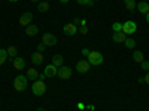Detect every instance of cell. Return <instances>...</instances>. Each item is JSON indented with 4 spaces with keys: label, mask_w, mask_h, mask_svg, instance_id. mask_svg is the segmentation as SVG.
I'll use <instances>...</instances> for the list:
<instances>
[{
    "label": "cell",
    "mask_w": 149,
    "mask_h": 111,
    "mask_svg": "<svg viewBox=\"0 0 149 111\" xmlns=\"http://www.w3.org/2000/svg\"><path fill=\"white\" fill-rule=\"evenodd\" d=\"M27 76H22V74H19V76H17L15 77V80H14V88H15V90H18V92H24L27 89Z\"/></svg>",
    "instance_id": "cell-1"
},
{
    "label": "cell",
    "mask_w": 149,
    "mask_h": 111,
    "mask_svg": "<svg viewBox=\"0 0 149 111\" xmlns=\"http://www.w3.org/2000/svg\"><path fill=\"white\" fill-rule=\"evenodd\" d=\"M31 92L36 96H42L46 92V84L43 83V80H34L31 84Z\"/></svg>",
    "instance_id": "cell-2"
},
{
    "label": "cell",
    "mask_w": 149,
    "mask_h": 111,
    "mask_svg": "<svg viewBox=\"0 0 149 111\" xmlns=\"http://www.w3.org/2000/svg\"><path fill=\"white\" fill-rule=\"evenodd\" d=\"M88 62L90 65H94V67H98V65H102L103 64V55L100 52H91L88 56Z\"/></svg>",
    "instance_id": "cell-3"
},
{
    "label": "cell",
    "mask_w": 149,
    "mask_h": 111,
    "mask_svg": "<svg viewBox=\"0 0 149 111\" xmlns=\"http://www.w3.org/2000/svg\"><path fill=\"white\" fill-rule=\"evenodd\" d=\"M136 30H137V24H136L134 21H125L122 24V33L124 34H133V33H136Z\"/></svg>",
    "instance_id": "cell-4"
},
{
    "label": "cell",
    "mask_w": 149,
    "mask_h": 111,
    "mask_svg": "<svg viewBox=\"0 0 149 111\" xmlns=\"http://www.w3.org/2000/svg\"><path fill=\"white\" fill-rule=\"evenodd\" d=\"M57 76H58V79H61V80L70 79V77H72V68L67 67V65H61V67L58 68V71H57Z\"/></svg>",
    "instance_id": "cell-5"
},
{
    "label": "cell",
    "mask_w": 149,
    "mask_h": 111,
    "mask_svg": "<svg viewBox=\"0 0 149 111\" xmlns=\"http://www.w3.org/2000/svg\"><path fill=\"white\" fill-rule=\"evenodd\" d=\"M42 43L48 47V46H55L57 45V37L51 33H45L42 36Z\"/></svg>",
    "instance_id": "cell-6"
},
{
    "label": "cell",
    "mask_w": 149,
    "mask_h": 111,
    "mask_svg": "<svg viewBox=\"0 0 149 111\" xmlns=\"http://www.w3.org/2000/svg\"><path fill=\"white\" fill-rule=\"evenodd\" d=\"M90 62L86 59H81V61H78V64H76V71L78 73H81V74H85V73H88L90 71Z\"/></svg>",
    "instance_id": "cell-7"
},
{
    "label": "cell",
    "mask_w": 149,
    "mask_h": 111,
    "mask_svg": "<svg viewBox=\"0 0 149 111\" xmlns=\"http://www.w3.org/2000/svg\"><path fill=\"white\" fill-rule=\"evenodd\" d=\"M31 21H33V14L31 12H24V14L19 16V25L27 27V25L31 24Z\"/></svg>",
    "instance_id": "cell-8"
},
{
    "label": "cell",
    "mask_w": 149,
    "mask_h": 111,
    "mask_svg": "<svg viewBox=\"0 0 149 111\" xmlns=\"http://www.w3.org/2000/svg\"><path fill=\"white\" fill-rule=\"evenodd\" d=\"M63 33L66 34V36H74L78 33V25H74L73 22H69V24H66V25L63 27Z\"/></svg>",
    "instance_id": "cell-9"
},
{
    "label": "cell",
    "mask_w": 149,
    "mask_h": 111,
    "mask_svg": "<svg viewBox=\"0 0 149 111\" xmlns=\"http://www.w3.org/2000/svg\"><path fill=\"white\" fill-rule=\"evenodd\" d=\"M57 71H58V68L54 65V64H49V65H46L45 67V71H43V74L46 77H54V76H57Z\"/></svg>",
    "instance_id": "cell-10"
},
{
    "label": "cell",
    "mask_w": 149,
    "mask_h": 111,
    "mask_svg": "<svg viewBox=\"0 0 149 111\" xmlns=\"http://www.w3.org/2000/svg\"><path fill=\"white\" fill-rule=\"evenodd\" d=\"M12 65H14L15 70L21 71V70L26 68V61H24L22 58H19V56H17V58H14V61H12Z\"/></svg>",
    "instance_id": "cell-11"
},
{
    "label": "cell",
    "mask_w": 149,
    "mask_h": 111,
    "mask_svg": "<svg viewBox=\"0 0 149 111\" xmlns=\"http://www.w3.org/2000/svg\"><path fill=\"white\" fill-rule=\"evenodd\" d=\"M125 39H127V36L124 34L122 31H119V33H113V34H112V40H113L115 43H124V42H125Z\"/></svg>",
    "instance_id": "cell-12"
},
{
    "label": "cell",
    "mask_w": 149,
    "mask_h": 111,
    "mask_svg": "<svg viewBox=\"0 0 149 111\" xmlns=\"http://www.w3.org/2000/svg\"><path fill=\"white\" fill-rule=\"evenodd\" d=\"M30 56H31V62H33L34 65H40V64L43 62V56H42L40 52H34V53H31Z\"/></svg>",
    "instance_id": "cell-13"
},
{
    "label": "cell",
    "mask_w": 149,
    "mask_h": 111,
    "mask_svg": "<svg viewBox=\"0 0 149 111\" xmlns=\"http://www.w3.org/2000/svg\"><path fill=\"white\" fill-rule=\"evenodd\" d=\"M37 33H39V27H37V25H34V24H30V25H27L26 27V34L27 36H36Z\"/></svg>",
    "instance_id": "cell-14"
},
{
    "label": "cell",
    "mask_w": 149,
    "mask_h": 111,
    "mask_svg": "<svg viewBox=\"0 0 149 111\" xmlns=\"http://www.w3.org/2000/svg\"><path fill=\"white\" fill-rule=\"evenodd\" d=\"M137 10L140 12V14H143V15H146L148 12H149V3L148 2H140V3H137Z\"/></svg>",
    "instance_id": "cell-15"
},
{
    "label": "cell",
    "mask_w": 149,
    "mask_h": 111,
    "mask_svg": "<svg viewBox=\"0 0 149 111\" xmlns=\"http://www.w3.org/2000/svg\"><path fill=\"white\" fill-rule=\"evenodd\" d=\"M133 61H134V62H137V64H142L143 61H145V55H143V52L136 51V52L133 53Z\"/></svg>",
    "instance_id": "cell-16"
},
{
    "label": "cell",
    "mask_w": 149,
    "mask_h": 111,
    "mask_svg": "<svg viewBox=\"0 0 149 111\" xmlns=\"http://www.w3.org/2000/svg\"><path fill=\"white\" fill-rule=\"evenodd\" d=\"M27 79L29 80H33V82L39 79V73L36 71V68H29L27 70Z\"/></svg>",
    "instance_id": "cell-17"
},
{
    "label": "cell",
    "mask_w": 149,
    "mask_h": 111,
    "mask_svg": "<svg viewBox=\"0 0 149 111\" xmlns=\"http://www.w3.org/2000/svg\"><path fill=\"white\" fill-rule=\"evenodd\" d=\"M9 59V55H8V49H0V65H3L6 61Z\"/></svg>",
    "instance_id": "cell-18"
},
{
    "label": "cell",
    "mask_w": 149,
    "mask_h": 111,
    "mask_svg": "<svg viewBox=\"0 0 149 111\" xmlns=\"http://www.w3.org/2000/svg\"><path fill=\"white\" fill-rule=\"evenodd\" d=\"M52 64H54L57 68H60L61 65H63V56L58 55V53H57V55H54V56H52Z\"/></svg>",
    "instance_id": "cell-19"
},
{
    "label": "cell",
    "mask_w": 149,
    "mask_h": 111,
    "mask_svg": "<svg viewBox=\"0 0 149 111\" xmlns=\"http://www.w3.org/2000/svg\"><path fill=\"white\" fill-rule=\"evenodd\" d=\"M8 55H9V59L14 61V58H17V55H18V49L15 46H9L8 47Z\"/></svg>",
    "instance_id": "cell-20"
},
{
    "label": "cell",
    "mask_w": 149,
    "mask_h": 111,
    "mask_svg": "<svg viewBox=\"0 0 149 111\" xmlns=\"http://www.w3.org/2000/svg\"><path fill=\"white\" fill-rule=\"evenodd\" d=\"M124 5H125V8H127L130 12H133L134 8L137 6V5H136V0H124Z\"/></svg>",
    "instance_id": "cell-21"
},
{
    "label": "cell",
    "mask_w": 149,
    "mask_h": 111,
    "mask_svg": "<svg viewBox=\"0 0 149 111\" xmlns=\"http://www.w3.org/2000/svg\"><path fill=\"white\" fill-rule=\"evenodd\" d=\"M49 9V2H40L37 5V10L39 12H46Z\"/></svg>",
    "instance_id": "cell-22"
},
{
    "label": "cell",
    "mask_w": 149,
    "mask_h": 111,
    "mask_svg": "<svg viewBox=\"0 0 149 111\" xmlns=\"http://www.w3.org/2000/svg\"><path fill=\"white\" fill-rule=\"evenodd\" d=\"M112 31H113V33L122 31V24L121 22H113V24H112Z\"/></svg>",
    "instance_id": "cell-23"
},
{
    "label": "cell",
    "mask_w": 149,
    "mask_h": 111,
    "mask_svg": "<svg viewBox=\"0 0 149 111\" xmlns=\"http://www.w3.org/2000/svg\"><path fill=\"white\" fill-rule=\"evenodd\" d=\"M124 45H125V47H128V49H134V46H136V42L133 40V39H125V42H124Z\"/></svg>",
    "instance_id": "cell-24"
},
{
    "label": "cell",
    "mask_w": 149,
    "mask_h": 111,
    "mask_svg": "<svg viewBox=\"0 0 149 111\" xmlns=\"http://www.w3.org/2000/svg\"><path fill=\"white\" fill-rule=\"evenodd\" d=\"M76 2H78L79 5H86V6H93V5H94L93 0H76Z\"/></svg>",
    "instance_id": "cell-25"
},
{
    "label": "cell",
    "mask_w": 149,
    "mask_h": 111,
    "mask_svg": "<svg viewBox=\"0 0 149 111\" xmlns=\"http://www.w3.org/2000/svg\"><path fill=\"white\" fill-rule=\"evenodd\" d=\"M140 65H142V70L143 71H149V61H143Z\"/></svg>",
    "instance_id": "cell-26"
},
{
    "label": "cell",
    "mask_w": 149,
    "mask_h": 111,
    "mask_svg": "<svg viewBox=\"0 0 149 111\" xmlns=\"http://www.w3.org/2000/svg\"><path fill=\"white\" fill-rule=\"evenodd\" d=\"M45 49H46V46H45L43 43H40V45H37V52H40V53H43V52H45Z\"/></svg>",
    "instance_id": "cell-27"
},
{
    "label": "cell",
    "mask_w": 149,
    "mask_h": 111,
    "mask_svg": "<svg viewBox=\"0 0 149 111\" xmlns=\"http://www.w3.org/2000/svg\"><path fill=\"white\" fill-rule=\"evenodd\" d=\"M78 33H81V34H86V33H88V28H86V27H78Z\"/></svg>",
    "instance_id": "cell-28"
},
{
    "label": "cell",
    "mask_w": 149,
    "mask_h": 111,
    "mask_svg": "<svg viewBox=\"0 0 149 111\" xmlns=\"http://www.w3.org/2000/svg\"><path fill=\"white\" fill-rule=\"evenodd\" d=\"M90 53H91L90 49H86V47H85V49H82V55H84V56H88Z\"/></svg>",
    "instance_id": "cell-29"
},
{
    "label": "cell",
    "mask_w": 149,
    "mask_h": 111,
    "mask_svg": "<svg viewBox=\"0 0 149 111\" xmlns=\"http://www.w3.org/2000/svg\"><path fill=\"white\" fill-rule=\"evenodd\" d=\"M73 24H74V25H81V18H74Z\"/></svg>",
    "instance_id": "cell-30"
},
{
    "label": "cell",
    "mask_w": 149,
    "mask_h": 111,
    "mask_svg": "<svg viewBox=\"0 0 149 111\" xmlns=\"http://www.w3.org/2000/svg\"><path fill=\"white\" fill-rule=\"evenodd\" d=\"M143 82H146V84H149V71L146 73V76L143 77Z\"/></svg>",
    "instance_id": "cell-31"
},
{
    "label": "cell",
    "mask_w": 149,
    "mask_h": 111,
    "mask_svg": "<svg viewBox=\"0 0 149 111\" xmlns=\"http://www.w3.org/2000/svg\"><path fill=\"white\" fill-rule=\"evenodd\" d=\"M79 27H86V19H81V25Z\"/></svg>",
    "instance_id": "cell-32"
},
{
    "label": "cell",
    "mask_w": 149,
    "mask_h": 111,
    "mask_svg": "<svg viewBox=\"0 0 149 111\" xmlns=\"http://www.w3.org/2000/svg\"><path fill=\"white\" fill-rule=\"evenodd\" d=\"M46 76H45V74H39V79H37V80H43Z\"/></svg>",
    "instance_id": "cell-33"
},
{
    "label": "cell",
    "mask_w": 149,
    "mask_h": 111,
    "mask_svg": "<svg viewBox=\"0 0 149 111\" xmlns=\"http://www.w3.org/2000/svg\"><path fill=\"white\" fill-rule=\"evenodd\" d=\"M78 108H79V110H84V108H85V105H84V104H81V102H79V104H78Z\"/></svg>",
    "instance_id": "cell-34"
},
{
    "label": "cell",
    "mask_w": 149,
    "mask_h": 111,
    "mask_svg": "<svg viewBox=\"0 0 149 111\" xmlns=\"http://www.w3.org/2000/svg\"><path fill=\"white\" fill-rule=\"evenodd\" d=\"M146 22L149 24V12H148V14H146Z\"/></svg>",
    "instance_id": "cell-35"
},
{
    "label": "cell",
    "mask_w": 149,
    "mask_h": 111,
    "mask_svg": "<svg viewBox=\"0 0 149 111\" xmlns=\"http://www.w3.org/2000/svg\"><path fill=\"white\" fill-rule=\"evenodd\" d=\"M60 2H61V3H69L70 0H60Z\"/></svg>",
    "instance_id": "cell-36"
},
{
    "label": "cell",
    "mask_w": 149,
    "mask_h": 111,
    "mask_svg": "<svg viewBox=\"0 0 149 111\" xmlns=\"http://www.w3.org/2000/svg\"><path fill=\"white\" fill-rule=\"evenodd\" d=\"M10 3H17V2H19V0H9Z\"/></svg>",
    "instance_id": "cell-37"
},
{
    "label": "cell",
    "mask_w": 149,
    "mask_h": 111,
    "mask_svg": "<svg viewBox=\"0 0 149 111\" xmlns=\"http://www.w3.org/2000/svg\"><path fill=\"white\" fill-rule=\"evenodd\" d=\"M36 111H45V110H43V108H42V107H39V108H37V110H36Z\"/></svg>",
    "instance_id": "cell-38"
},
{
    "label": "cell",
    "mask_w": 149,
    "mask_h": 111,
    "mask_svg": "<svg viewBox=\"0 0 149 111\" xmlns=\"http://www.w3.org/2000/svg\"><path fill=\"white\" fill-rule=\"evenodd\" d=\"M31 2H33V3H37V2H39V0H31Z\"/></svg>",
    "instance_id": "cell-39"
},
{
    "label": "cell",
    "mask_w": 149,
    "mask_h": 111,
    "mask_svg": "<svg viewBox=\"0 0 149 111\" xmlns=\"http://www.w3.org/2000/svg\"><path fill=\"white\" fill-rule=\"evenodd\" d=\"M43 2H51V0H43Z\"/></svg>",
    "instance_id": "cell-40"
},
{
    "label": "cell",
    "mask_w": 149,
    "mask_h": 111,
    "mask_svg": "<svg viewBox=\"0 0 149 111\" xmlns=\"http://www.w3.org/2000/svg\"><path fill=\"white\" fill-rule=\"evenodd\" d=\"M93 2H97V0H93Z\"/></svg>",
    "instance_id": "cell-41"
}]
</instances>
